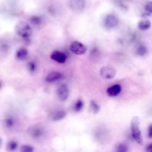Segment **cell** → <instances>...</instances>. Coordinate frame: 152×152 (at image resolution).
I'll list each match as a JSON object with an SVG mask.
<instances>
[{
	"label": "cell",
	"instance_id": "18",
	"mask_svg": "<svg viewBox=\"0 0 152 152\" xmlns=\"http://www.w3.org/2000/svg\"><path fill=\"white\" fill-rule=\"evenodd\" d=\"M84 104L83 101L81 100L77 101L75 103L74 107V110L77 112H79L81 111L83 107Z\"/></svg>",
	"mask_w": 152,
	"mask_h": 152
},
{
	"label": "cell",
	"instance_id": "17",
	"mask_svg": "<svg viewBox=\"0 0 152 152\" xmlns=\"http://www.w3.org/2000/svg\"><path fill=\"white\" fill-rule=\"evenodd\" d=\"M33 148L28 145H23L20 149V152H33Z\"/></svg>",
	"mask_w": 152,
	"mask_h": 152
},
{
	"label": "cell",
	"instance_id": "11",
	"mask_svg": "<svg viewBox=\"0 0 152 152\" xmlns=\"http://www.w3.org/2000/svg\"><path fill=\"white\" fill-rule=\"evenodd\" d=\"M150 22L147 20H143L139 22L138 24V27L139 29L142 30H147L151 27Z\"/></svg>",
	"mask_w": 152,
	"mask_h": 152
},
{
	"label": "cell",
	"instance_id": "20",
	"mask_svg": "<svg viewBox=\"0 0 152 152\" xmlns=\"http://www.w3.org/2000/svg\"><path fill=\"white\" fill-rule=\"evenodd\" d=\"M128 147L127 145L124 144H120L117 150V152H127Z\"/></svg>",
	"mask_w": 152,
	"mask_h": 152
},
{
	"label": "cell",
	"instance_id": "5",
	"mask_svg": "<svg viewBox=\"0 0 152 152\" xmlns=\"http://www.w3.org/2000/svg\"><path fill=\"white\" fill-rule=\"evenodd\" d=\"M119 23L117 18L113 15L107 16L105 20V24L106 27L108 28H113L116 27Z\"/></svg>",
	"mask_w": 152,
	"mask_h": 152
},
{
	"label": "cell",
	"instance_id": "19",
	"mask_svg": "<svg viewBox=\"0 0 152 152\" xmlns=\"http://www.w3.org/2000/svg\"><path fill=\"white\" fill-rule=\"evenodd\" d=\"M31 21L33 24L38 25L41 24V20L40 17L36 16H34L31 17Z\"/></svg>",
	"mask_w": 152,
	"mask_h": 152
},
{
	"label": "cell",
	"instance_id": "10",
	"mask_svg": "<svg viewBox=\"0 0 152 152\" xmlns=\"http://www.w3.org/2000/svg\"><path fill=\"white\" fill-rule=\"evenodd\" d=\"M28 54L27 50L25 48L19 49L16 54V58L19 60H22L26 59Z\"/></svg>",
	"mask_w": 152,
	"mask_h": 152
},
{
	"label": "cell",
	"instance_id": "27",
	"mask_svg": "<svg viewBox=\"0 0 152 152\" xmlns=\"http://www.w3.org/2000/svg\"><path fill=\"white\" fill-rule=\"evenodd\" d=\"M1 84H0V87H1Z\"/></svg>",
	"mask_w": 152,
	"mask_h": 152
},
{
	"label": "cell",
	"instance_id": "7",
	"mask_svg": "<svg viewBox=\"0 0 152 152\" xmlns=\"http://www.w3.org/2000/svg\"><path fill=\"white\" fill-rule=\"evenodd\" d=\"M50 58L60 63H64L66 59L65 54L61 52L55 50L50 55Z\"/></svg>",
	"mask_w": 152,
	"mask_h": 152
},
{
	"label": "cell",
	"instance_id": "26",
	"mask_svg": "<svg viewBox=\"0 0 152 152\" xmlns=\"http://www.w3.org/2000/svg\"><path fill=\"white\" fill-rule=\"evenodd\" d=\"M148 136L150 138H151L152 137V126L151 124L149 126V128Z\"/></svg>",
	"mask_w": 152,
	"mask_h": 152
},
{
	"label": "cell",
	"instance_id": "24",
	"mask_svg": "<svg viewBox=\"0 0 152 152\" xmlns=\"http://www.w3.org/2000/svg\"><path fill=\"white\" fill-rule=\"evenodd\" d=\"M24 42L25 45L29 46L30 45L31 41L29 37L24 38Z\"/></svg>",
	"mask_w": 152,
	"mask_h": 152
},
{
	"label": "cell",
	"instance_id": "8",
	"mask_svg": "<svg viewBox=\"0 0 152 152\" xmlns=\"http://www.w3.org/2000/svg\"><path fill=\"white\" fill-rule=\"evenodd\" d=\"M121 86L119 85H116L109 88L106 92L109 96L113 97L117 96L121 92Z\"/></svg>",
	"mask_w": 152,
	"mask_h": 152
},
{
	"label": "cell",
	"instance_id": "3",
	"mask_svg": "<svg viewBox=\"0 0 152 152\" xmlns=\"http://www.w3.org/2000/svg\"><path fill=\"white\" fill-rule=\"evenodd\" d=\"M69 49L72 52L77 55L85 54L87 50L84 44L77 41H73L71 43Z\"/></svg>",
	"mask_w": 152,
	"mask_h": 152
},
{
	"label": "cell",
	"instance_id": "12",
	"mask_svg": "<svg viewBox=\"0 0 152 152\" xmlns=\"http://www.w3.org/2000/svg\"><path fill=\"white\" fill-rule=\"evenodd\" d=\"M66 115V113L65 111H60L56 112L54 114L52 119L54 121H58L65 117Z\"/></svg>",
	"mask_w": 152,
	"mask_h": 152
},
{
	"label": "cell",
	"instance_id": "25",
	"mask_svg": "<svg viewBox=\"0 0 152 152\" xmlns=\"http://www.w3.org/2000/svg\"><path fill=\"white\" fill-rule=\"evenodd\" d=\"M146 152H152V144H149L146 148Z\"/></svg>",
	"mask_w": 152,
	"mask_h": 152
},
{
	"label": "cell",
	"instance_id": "13",
	"mask_svg": "<svg viewBox=\"0 0 152 152\" xmlns=\"http://www.w3.org/2000/svg\"><path fill=\"white\" fill-rule=\"evenodd\" d=\"M90 108L91 111L95 114L98 113L100 110L99 106L94 100L90 101Z\"/></svg>",
	"mask_w": 152,
	"mask_h": 152
},
{
	"label": "cell",
	"instance_id": "4",
	"mask_svg": "<svg viewBox=\"0 0 152 152\" xmlns=\"http://www.w3.org/2000/svg\"><path fill=\"white\" fill-rule=\"evenodd\" d=\"M100 73L101 77L103 78L109 80L115 77L116 71L115 69L113 67L106 66L101 69Z\"/></svg>",
	"mask_w": 152,
	"mask_h": 152
},
{
	"label": "cell",
	"instance_id": "14",
	"mask_svg": "<svg viewBox=\"0 0 152 152\" xmlns=\"http://www.w3.org/2000/svg\"><path fill=\"white\" fill-rule=\"evenodd\" d=\"M18 144L14 141H11L9 142L7 145L6 148L9 151H12L15 150L17 148Z\"/></svg>",
	"mask_w": 152,
	"mask_h": 152
},
{
	"label": "cell",
	"instance_id": "21",
	"mask_svg": "<svg viewBox=\"0 0 152 152\" xmlns=\"http://www.w3.org/2000/svg\"><path fill=\"white\" fill-rule=\"evenodd\" d=\"M14 119L11 118L6 119L5 121V125L8 128L12 127L14 125Z\"/></svg>",
	"mask_w": 152,
	"mask_h": 152
},
{
	"label": "cell",
	"instance_id": "6",
	"mask_svg": "<svg viewBox=\"0 0 152 152\" xmlns=\"http://www.w3.org/2000/svg\"><path fill=\"white\" fill-rule=\"evenodd\" d=\"M58 98L62 101L66 100L69 95V90L66 85H62L60 86L57 91Z\"/></svg>",
	"mask_w": 152,
	"mask_h": 152
},
{
	"label": "cell",
	"instance_id": "2",
	"mask_svg": "<svg viewBox=\"0 0 152 152\" xmlns=\"http://www.w3.org/2000/svg\"><path fill=\"white\" fill-rule=\"evenodd\" d=\"M16 33L24 38L29 37L32 33V29L28 23L23 22H18L15 27Z\"/></svg>",
	"mask_w": 152,
	"mask_h": 152
},
{
	"label": "cell",
	"instance_id": "1",
	"mask_svg": "<svg viewBox=\"0 0 152 152\" xmlns=\"http://www.w3.org/2000/svg\"><path fill=\"white\" fill-rule=\"evenodd\" d=\"M140 119L137 116L133 117L131 123V129L133 137L139 145H143V141L141 132L139 129Z\"/></svg>",
	"mask_w": 152,
	"mask_h": 152
},
{
	"label": "cell",
	"instance_id": "23",
	"mask_svg": "<svg viewBox=\"0 0 152 152\" xmlns=\"http://www.w3.org/2000/svg\"><path fill=\"white\" fill-rule=\"evenodd\" d=\"M28 67L29 70L31 72L34 71L35 69V66L34 63L33 62L29 63Z\"/></svg>",
	"mask_w": 152,
	"mask_h": 152
},
{
	"label": "cell",
	"instance_id": "9",
	"mask_svg": "<svg viewBox=\"0 0 152 152\" xmlns=\"http://www.w3.org/2000/svg\"><path fill=\"white\" fill-rule=\"evenodd\" d=\"M62 77V75L60 73L55 72L49 74L47 77L46 81L49 82H52L58 80Z\"/></svg>",
	"mask_w": 152,
	"mask_h": 152
},
{
	"label": "cell",
	"instance_id": "22",
	"mask_svg": "<svg viewBox=\"0 0 152 152\" xmlns=\"http://www.w3.org/2000/svg\"><path fill=\"white\" fill-rule=\"evenodd\" d=\"M145 10L148 12V13L151 14L152 11V2H149L145 6Z\"/></svg>",
	"mask_w": 152,
	"mask_h": 152
},
{
	"label": "cell",
	"instance_id": "16",
	"mask_svg": "<svg viewBox=\"0 0 152 152\" xmlns=\"http://www.w3.org/2000/svg\"><path fill=\"white\" fill-rule=\"evenodd\" d=\"M43 133V131L41 129L36 128L31 131V134L33 137L37 138L41 136Z\"/></svg>",
	"mask_w": 152,
	"mask_h": 152
},
{
	"label": "cell",
	"instance_id": "15",
	"mask_svg": "<svg viewBox=\"0 0 152 152\" xmlns=\"http://www.w3.org/2000/svg\"><path fill=\"white\" fill-rule=\"evenodd\" d=\"M147 49L146 47L144 45L139 46L137 50V53L139 56H143L147 53Z\"/></svg>",
	"mask_w": 152,
	"mask_h": 152
}]
</instances>
